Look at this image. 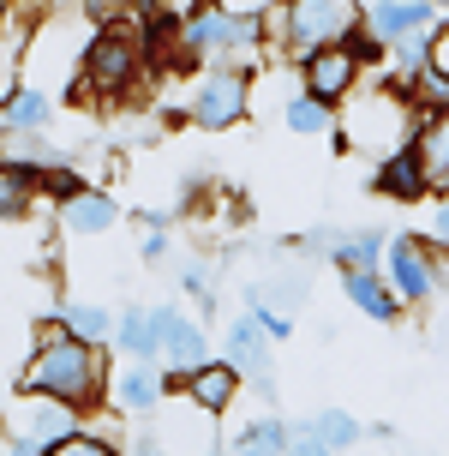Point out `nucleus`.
<instances>
[{
	"instance_id": "1",
	"label": "nucleus",
	"mask_w": 449,
	"mask_h": 456,
	"mask_svg": "<svg viewBox=\"0 0 449 456\" xmlns=\"http://www.w3.org/2000/svg\"><path fill=\"white\" fill-rule=\"evenodd\" d=\"M19 390L24 396H48V403H67V409L90 414V409H108V354L102 342H84V337H67L60 324L48 319L36 330V354L24 361L19 372Z\"/></svg>"
},
{
	"instance_id": "2",
	"label": "nucleus",
	"mask_w": 449,
	"mask_h": 456,
	"mask_svg": "<svg viewBox=\"0 0 449 456\" xmlns=\"http://www.w3.org/2000/svg\"><path fill=\"white\" fill-rule=\"evenodd\" d=\"M150 72V54L138 43V30H90L84 48H78V72L67 85V102H126V96L144 85Z\"/></svg>"
},
{
	"instance_id": "3",
	"label": "nucleus",
	"mask_w": 449,
	"mask_h": 456,
	"mask_svg": "<svg viewBox=\"0 0 449 456\" xmlns=\"http://www.w3.org/2000/svg\"><path fill=\"white\" fill-rule=\"evenodd\" d=\"M269 43L264 54L276 61H300V54H312L324 43H341L348 30L359 24V0H282L276 12H269Z\"/></svg>"
},
{
	"instance_id": "4",
	"label": "nucleus",
	"mask_w": 449,
	"mask_h": 456,
	"mask_svg": "<svg viewBox=\"0 0 449 456\" xmlns=\"http://www.w3.org/2000/svg\"><path fill=\"white\" fill-rule=\"evenodd\" d=\"M252 72L258 61H198L192 85H186V120L204 133H228L252 114Z\"/></svg>"
},
{
	"instance_id": "5",
	"label": "nucleus",
	"mask_w": 449,
	"mask_h": 456,
	"mask_svg": "<svg viewBox=\"0 0 449 456\" xmlns=\"http://www.w3.org/2000/svg\"><path fill=\"white\" fill-rule=\"evenodd\" d=\"M407 133H413V102H407L402 91L378 85V91L359 96L354 114H348L341 126H330V144H336L341 157H348V151H359V157H383V151L407 144Z\"/></svg>"
},
{
	"instance_id": "6",
	"label": "nucleus",
	"mask_w": 449,
	"mask_h": 456,
	"mask_svg": "<svg viewBox=\"0 0 449 456\" xmlns=\"http://www.w3.org/2000/svg\"><path fill=\"white\" fill-rule=\"evenodd\" d=\"M378 276L389 282V295L402 306H426L444 295V252L426 247L420 234H389L378 252Z\"/></svg>"
},
{
	"instance_id": "7",
	"label": "nucleus",
	"mask_w": 449,
	"mask_h": 456,
	"mask_svg": "<svg viewBox=\"0 0 449 456\" xmlns=\"http://www.w3.org/2000/svg\"><path fill=\"white\" fill-rule=\"evenodd\" d=\"M150 324H156V354L150 361L180 379V372H192V366L210 361V337H204V324L186 313V306H150Z\"/></svg>"
},
{
	"instance_id": "8",
	"label": "nucleus",
	"mask_w": 449,
	"mask_h": 456,
	"mask_svg": "<svg viewBox=\"0 0 449 456\" xmlns=\"http://www.w3.org/2000/svg\"><path fill=\"white\" fill-rule=\"evenodd\" d=\"M359 78H365V72L354 67V54L341 43H324V48H312V54L293 61V85L306 96H317V102H330V109H336L341 96L359 91Z\"/></svg>"
},
{
	"instance_id": "9",
	"label": "nucleus",
	"mask_w": 449,
	"mask_h": 456,
	"mask_svg": "<svg viewBox=\"0 0 449 456\" xmlns=\"http://www.w3.org/2000/svg\"><path fill=\"white\" fill-rule=\"evenodd\" d=\"M168 390H174V379L162 372L156 361H132L126 354V366L120 372H108V409H120V414H156L162 403H168Z\"/></svg>"
},
{
	"instance_id": "10",
	"label": "nucleus",
	"mask_w": 449,
	"mask_h": 456,
	"mask_svg": "<svg viewBox=\"0 0 449 456\" xmlns=\"http://www.w3.org/2000/svg\"><path fill=\"white\" fill-rule=\"evenodd\" d=\"M222 361L240 372V379H258L264 396H276V342L258 330V319H234L228 324V342H222Z\"/></svg>"
},
{
	"instance_id": "11",
	"label": "nucleus",
	"mask_w": 449,
	"mask_h": 456,
	"mask_svg": "<svg viewBox=\"0 0 449 456\" xmlns=\"http://www.w3.org/2000/svg\"><path fill=\"white\" fill-rule=\"evenodd\" d=\"M359 24L378 37V43H402V37H426L444 24V12L431 6V0H372V6H359Z\"/></svg>"
},
{
	"instance_id": "12",
	"label": "nucleus",
	"mask_w": 449,
	"mask_h": 456,
	"mask_svg": "<svg viewBox=\"0 0 449 456\" xmlns=\"http://www.w3.org/2000/svg\"><path fill=\"white\" fill-rule=\"evenodd\" d=\"M180 396H186L192 409H204V414H228V409H234V396H240V372L210 354L204 366L180 372Z\"/></svg>"
},
{
	"instance_id": "13",
	"label": "nucleus",
	"mask_w": 449,
	"mask_h": 456,
	"mask_svg": "<svg viewBox=\"0 0 449 456\" xmlns=\"http://www.w3.org/2000/svg\"><path fill=\"white\" fill-rule=\"evenodd\" d=\"M54 216H60L67 234H108V228H120L126 210L114 205V192H102V186H78V192H67L54 205Z\"/></svg>"
},
{
	"instance_id": "14",
	"label": "nucleus",
	"mask_w": 449,
	"mask_h": 456,
	"mask_svg": "<svg viewBox=\"0 0 449 456\" xmlns=\"http://www.w3.org/2000/svg\"><path fill=\"white\" fill-rule=\"evenodd\" d=\"M372 186H378L383 199H396V205L437 199V192L426 186V175H420V162H413V151H407V144H396V151H383V157H378V175H372Z\"/></svg>"
},
{
	"instance_id": "15",
	"label": "nucleus",
	"mask_w": 449,
	"mask_h": 456,
	"mask_svg": "<svg viewBox=\"0 0 449 456\" xmlns=\"http://www.w3.org/2000/svg\"><path fill=\"white\" fill-rule=\"evenodd\" d=\"M84 427V414L67 409V403H48V396H24L19 403V433L36 438V444H54V438H67Z\"/></svg>"
},
{
	"instance_id": "16",
	"label": "nucleus",
	"mask_w": 449,
	"mask_h": 456,
	"mask_svg": "<svg viewBox=\"0 0 449 456\" xmlns=\"http://www.w3.org/2000/svg\"><path fill=\"white\" fill-rule=\"evenodd\" d=\"M341 295H348V306H359L365 319H378V324H396L407 313L378 271H341Z\"/></svg>"
},
{
	"instance_id": "17",
	"label": "nucleus",
	"mask_w": 449,
	"mask_h": 456,
	"mask_svg": "<svg viewBox=\"0 0 449 456\" xmlns=\"http://www.w3.org/2000/svg\"><path fill=\"white\" fill-rule=\"evenodd\" d=\"M48 120H54V96L36 85H19L0 102V133H48Z\"/></svg>"
},
{
	"instance_id": "18",
	"label": "nucleus",
	"mask_w": 449,
	"mask_h": 456,
	"mask_svg": "<svg viewBox=\"0 0 449 456\" xmlns=\"http://www.w3.org/2000/svg\"><path fill=\"white\" fill-rule=\"evenodd\" d=\"M383 240H389V228H341L324 258H330L336 271H378Z\"/></svg>"
},
{
	"instance_id": "19",
	"label": "nucleus",
	"mask_w": 449,
	"mask_h": 456,
	"mask_svg": "<svg viewBox=\"0 0 449 456\" xmlns=\"http://www.w3.org/2000/svg\"><path fill=\"white\" fill-rule=\"evenodd\" d=\"M276 114H282V126H288V133H300V138H324L330 126H336V109H330V102H317V96H306L300 85L276 102Z\"/></svg>"
},
{
	"instance_id": "20",
	"label": "nucleus",
	"mask_w": 449,
	"mask_h": 456,
	"mask_svg": "<svg viewBox=\"0 0 449 456\" xmlns=\"http://www.w3.org/2000/svg\"><path fill=\"white\" fill-rule=\"evenodd\" d=\"M54 324H60L67 337H84V342H102V348H108L114 313L102 300H60V306H54Z\"/></svg>"
},
{
	"instance_id": "21",
	"label": "nucleus",
	"mask_w": 449,
	"mask_h": 456,
	"mask_svg": "<svg viewBox=\"0 0 449 456\" xmlns=\"http://www.w3.org/2000/svg\"><path fill=\"white\" fill-rule=\"evenodd\" d=\"M108 342L120 348V354H132V361H150V354H156V324H150V306H120V313H114Z\"/></svg>"
},
{
	"instance_id": "22",
	"label": "nucleus",
	"mask_w": 449,
	"mask_h": 456,
	"mask_svg": "<svg viewBox=\"0 0 449 456\" xmlns=\"http://www.w3.org/2000/svg\"><path fill=\"white\" fill-rule=\"evenodd\" d=\"M282 451H288V420H282V414L246 420V427L234 433V444H228V456H282Z\"/></svg>"
},
{
	"instance_id": "23",
	"label": "nucleus",
	"mask_w": 449,
	"mask_h": 456,
	"mask_svg": "<svg viewBox=\"0 0 449 456\" xmlns=\"http://www.w3.org/2000/svg\"><path fill=\"white\" fill-rule=\"evenodd\" d=\"M0 162H19L30 175H43V168H54V162H67V157L48 144V133H0Z\"/></svg>"
},
{
	"instance_id": "24",
	"label": "nucleus",
	"mask_w": 449,
	"mask_h": 456,
	"mask_svg": "<svg viewBox=\"0 0 449 456\" xmlns=\"http://www.w3.org/2000/svg\"><path fill=\"white\" fill-rule=\"evenodd\" d=\"M300 427H306V433H312L317 444H330L336 456H341V451H354L359 438H365V427H359V420H354L348 409H317L312 420H300Z\"/></svg>"
},
{
	"instance_id": "25",
	"label": "nucleus",
	"mask_w": 449,
	"mask_h": 456,
	"mask_svg": "<svg viewBox=\"0 0 449 456\" xmlns=\"http://www.w3.org/2000/svg\"><path fill=\"white\" fill-rule=\"evenodd\" d=\"M36 205V175L19 162H0V223H19Z\"/></svg>"
},
{
	"instance_id": "26",
	"label": "nucleus",
	"mask_w": 449,
	"mask_h": 456,
	"mask_svg": "<svg viewBox=\"0 0 449 456\" xmlns=\"http://www.w3.org/2000/svg\"><path fill=\"white\" fill-rule=\"evenodd\" d=\"M90 30H138V0H78Z\"/></svg>"
},
{
	"instance_id": "27",
	"label": "nucleus",
	"mask_w": 449,
	"mask_h": 456,
	"mask_svg": "<svg viewBox=\"0 0 449 456\" xmlns=\"http://www.w3.org/2000/svg\"><path fill=\"white\" fill-rule=\"evenodd\" d=\"M43 456H120L114 451V438H102V433H67V438H54V444H43Z\"/></svg>"
},
{
	"instance_id": "28",
	"label": "nucleus",
	"mask_w": 449,
	"mask_h": 456,
	"mask_svg": "<svg viewBox=\"0 0 449 456\" xmlns=\"http://www.w3.org/2000/svg\"><path fill=\"white\" fill-rule=\"evenodd\" d=\"M246 313L258 319V330H264L269 342H288L293 337V319H288V313H276V306H246Z\"/></svg>"
},
{
	"instance_id": "29",
	"label": "nucleus",
	"mask_w": 449,
	"mask_h": 456,
	"mask_svg": "<svg viewBox=\"0 0 449 456\" xmlns=\"http://www.w3.org/2000/svg\"><path fill=\"white\" fill-rule=\"evenodd\" d=\"M144 265H168V228L162 223H144V247H138Z\"/></svg>"
},
{
	"instance_id": "30",
	"label": "nucleus",
	"mask_w": 449,
	"mask_h": 456,
	"mask_svg": "<svg viewBox=\"0 0 449 456\" xmlns=\"http://www.w3.org/2000/svg\"><path fill=\"white\" fill-rule=\"evenodd\" d=\"M180 289H186V295H210V265H204V258H186V265H180Z\"/></svg>"
},
{
	"instance_id": "31",
	"label": "nucleus",
	"mask_w": 449,
	"mask_h": 456,
	"mask_svg": "<svg viewBox=\"0 0 449 456\" xmlns=\"http://www.w3.org/2000/svg\"><path fill=\"white\" fill-rule=\"evenodd\" d=\"M282 456H336V451H330V444H317L306 427H288V451H282Z\"/></svg>"
},
{
	"instance_id": "32",
	"label": "nucleus",
	"mask_w": 449,
	"mask_h": 456,
	"mask_svg": "<svg viewBox=\"0 0 449 456\" xmlns=\"http://www.w3.org/2000/svg\"><path fill=\"white\" fill-rule=\"evenodd\" d=\"M222 12H234V19H264V12H276L282 0H216Z\"/></svg>"
},
{
	"instance_id": "33",
	"label": "nucleus",
	"mask_w": 449,
	"mask_h": 456,
	"mask_svg": "<svg viewBox=\"0 0 449 456\" xmlns=\"http://www.w3.org/2000/svg\"><path fill=\"white\" fill-rule=\"evenodd\" d=\"M126 456H168V451H162V438H156V433H138L132 444H126Z\"/></svg>"
},
{
	"instance_id": "34",
	"label": "nucleus",
	"mask_w": 449,
	"mask_h": 456,
	"mask_svg": "<svg viewBox=\"0 0 449 456\" xmlns=\"http://www.w3.org/2000/svg\"><path fill=\"white\" fill-rule=\"evenodd\" d=\"M6 456H43V444H36V438H12V444H6Z\"/></svg>"
},
{
	"instance_id": "35",
	"label": "nucleus",
	"mask_w": 449,
	"mask_h": 456,
	"mask_svg": "<svg viewBox=\"0 0 449 456\" xmlns=\"http://www.w3.org/2000/svg\"><path fill=\"white\" fill-rule=\"evenodd\" d=\"M6 24H12V0H0V30H6Z\"/></svg>"
},
{
	"instance_id": "36",
	"label": "nucleus",
	"mask_w": 449,
	"mask_h": 456,
	"mask_svg": "<svg viewBox=\"0 0 449 456\" xmlns=\"http://www.w3.org/2000/svg\"><path fill=\"white\" fill-rule=\"evenodd\" d=\"M192 456H222V451H192Z\"/></svg>"
}]
</instances>
